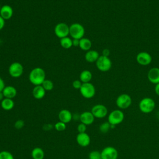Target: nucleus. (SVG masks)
Returning <instances> with one entry per match:
<instances>
[{"label": "nucleus", "instance_id": "nucleus-28", "mask_svg": "<svg viewBox=\"0 0 159 159\" xmlns=\"http://www.w3.org/2000/svg\"><path fill=\"white\" fill-rule=\"evenodd\" d=\"M54 128L56 130L59 131V132H61L63 131L66 129V124L63 122L61 121H58L57 122H56L54 125Z\"/></svg>", "mask_w": 159, "mask_h": 159}, {"label": "nucleus", "instance_id": "nucleus-34", "mask_svg": "<svg viewBox=\"0 0 159 159\" xmlns=\"http://www.w3.org/2000/svg\"><path fill=\"white\" fill-rule=\"evenodd\" d=\"M5 25V20L0 16V30H2Z\"/></svg>", "mask_w": 159, "mask_h": 159}, {"label": "nucleus", "instance_id": "nucleus-18", "mask_svg": "<svg viewBox=\"0 0 159 159\" xmlns=\"http://www.w3.org/2000/svg\"><path fill=\"white\" fill-rule=\"evenodd\" d=\"M2 93L6 98L13 99L17 95V89L12 86H5L2 90Z\"/></svg>", "mask_w": 159, "mask_h": 159}, {"label": "nucleus", "instance_id": "nucleus-29", "mask_svg": "<svg viewBox=\"0 0 159 159\" xmlns=\"http://www.w3.org/2000/svg\"><path fill=\"white\" fill-rule=\"evenodd\" d=\"M0 159H14L13 155L8 151L3 150L0 152Z\"/></svg>", "mask_w": 159, "mask_h": 159}, {"label": "nucleus", "instance_id": "nucleus-33", "mask_svg": "<svg viewBox=\"0 0 159 159\" xmlns=\"http://www.w3.org/2000/svg\"><path fill=\"white\" fill-rule=\"evenodd\" d=\"M82 82L80 81V80H75L73 81V83H72V85H73V87L76 89H80L81 85H82Z\"/></svg>", "mask_w": 159, "mask_h": 159}, {"label": "nucleus", "instance_id": "nucleus-21", "mask_svg": "<svg viewBox=\"0 0 159 159\" xmlns=\"http://www.w3.org/2000/svg\"><path fill=\"white\" fill-rule=\"evenodd\" d=\"M1 106L5 111H11L14 106V102L12 99L4 98L1 101Z\"/></svg>", "mask_w": 159, "mask_h": 159}, {"label": "nucleus", "instance_id": "nucleus-11", "mask_svg": "<svg viewBox=\"0 0 159 159\" xmlns=\"http://www.w3.org/2000/svg\"><path fill=\"white\" fill-rule=\"evenodd\" d=\"M102 159H117L118 152L113 147L108 146L102 149L101 152Z\"/></svg>", "mask_w": 159, "mask_h": 159}, {"label": "nucleus", "instance_id": "nucleus-1", "mask_svg": "<svg viewBox=\"0 0 159 159\" xmlns=\"http://www.w3.org/2000/svg\"><path fill=\"white\" fill-rule=\"evenodd\" d=\"M30 82L35 86L42 85L45 80V72L43 69L40 67H36L32 69L29 76Z\"/></svg>", "mask_w": 159, "mask_h": 159}, {"label": "nucleus", "instance_id": "nucleus-35", "mask_svg": "<svg viewBox=\"0 0 159 159\" xmlns=\"http://www.w3.org/2000/svg\"><path fill=\"white\" fill-rule=\"evenodd\" d=\"M4 87H5V84H4V80L0 76V92L2 91V90L4 88Z\"/></svg>", "mask_w": 159, "mask_h": 159}, {"label": "nucleus", "instance_id": "nucleus-32", "mask_svg": "<svg viewBox=\"0 0 159 159\" xmlns=\"http://www.w3.org/2000/svg\"><path fill=\"white\" fill-rule=\"evenodd\" d=\"M86 129H87V125L81 122L80 124H78V125L77 126V130L78 133L86 132Z\"/></svg>", "mask_w": 159, "mask_h": 159}, {"label": "nucleus", "instance_id": "nucleus-5", "mask_svg": "<svg viewBox=\"0 0 159 159\" xmlns=\"http://www.w3.org/2000/svg\"><path fill=\"white\" fill-rule=\"evenodd\" d=\"M80 92L83 97L86 99H90L94 96L96 93V89L94 86L89 83H82V85L80 89Z\"/></svg>", "mask_w": 159, "mask_h": 159}, {"label": "nucleus", "instance_id": "nucleus-30", "mask_svg": "<svg viewBox=\"0 0 159 159\" xmlns=\"http://www.w3.org/2000/svg\"><path fill=\"white\" fill-rule=\"evenodd\" d=\"M89 159H102L101 152L97 150L91 151L88 155Z\"/></svg>", "mask_w": 159, "mask_h": 159}, {"label": "nucleus", "instance_id": "nucleus-14", "mask_svg": "<svg viewBox=\"0 0 159 159\" xmlns=\"http://www.w3.org/2000/svg\"><path fill=\"white\" fill-rule=\"evenodd\" d=\"M94 116L91 111H84L80 115V120L81 123L89 125L92 124L94 121Z\"/></svg>", "mask_w": 159, "mask_h": 159}, {"label": "nucleus", "instance_id": "nucleus-37", "mask_svg": "<svg viewBox=\"0 0 159 159\" xmlns=\"http://www.w3.org/2000/svg\"><path fill=\"white\" fill-rule=\"evenodd\" d=\"M110 55V51L109 49L107 48H105L102 50V55L103 56H105V57H109V55Z\"/></svg>", "mask_w": 159, "mask_h": 159}, {"label": "nucleus", "instance_id": "nucleus-38", "mask_svg": "<svg viewBox=\"0 0 159 159\" xmlns=\"http://www.w3.org/2000/svg\"><path fill=\"white\" fill-rule=\"evenodd\" d=\"M155 93L159 96V83L155 84Z\"/></svg>", "mask_w": 159, "mask_h": 159}, {"label": "nucleus", "instance_id": "nucleus-24", "mask_svg": "<svg viewBox=\"0 0 159 159\" xmlns=\"http://www.w3.org/2000/svg\"><path fill=\"white\" fill-rule=\"evenodd\" d=\"M93 75L89 70H83L80 75V80L83 83H89L92 79Z\"/></svg>", "mask_w": 159, "mask_h": 159}, {"label": "nucleus", "instance_id": "nucleus-9", "mask_svg": "<svg viewBox=\"0 0 159 159\" xmlns=\"http://www.w3.org/2000/svg\"><path fill=\"white\" fill-rule=\"evenodd\" d=\"M8 71L11 76L17 78L23 74L24 68L22 65L19 62H13L10 65Z\"/></svg>", "mask_w": 159, "mask_h": 159}, {"label": "nucleus", "instance_id": "nucleus-25", "mask_svg": "<svg viewBox=\"0 0 159 159\" xmlns=\"http://www.w3.org/2000/svg\"><path fill=\"white\" fill-rule=\"evenodd\" d=\"M60 45L65 49H68L73 46L72 39L68 37L60 39Z\"/></svg>", "mask_w": 159, "mask_h": 159}, {"label": "nucleus", "instance_id": "nucleus-4", "mask_svg": "<svg viewBox=\"0 0 159 159\" xmlns=\"http://www.w3.org/2000/svg\"><path fill=\"white\" fill-rule=\"evenodd\" d=\"M107 119L111 125L116 126L122 122L124 119V114L121 110H114L109 113Z\"/></svg>", "mask_w": 159, "mask_h": 159}, {"label": "nucleus", "instance_id": "nucleus-16", "mask_svg": "<svg viewBox=\"0 0 159 159\" xmlns=\"http://www.w3.org/2000/svg\"><path fill=\"white\" fill-rule=\"evenodd\" d=\"M13 15V9L9 5H4L1 7L0 9V16L4 20L10 19Z\"/></svg>", "mask_w": 159, "mask_h": 159}, {"label": "nucleus", "instance_id": "nucleus-27", "mask_svg": "<svg viewBox=\"0 0 159 159\" xmlns=\"http://www.w3.org/2000/svg\"><path fill=\"white\" fill-rule=\"evenodd\" d=\"M42 86L45 91H51L53 88V83L50 80H45L42 83Z\"/></svg>", "mask_w": 159, "mask_h": 159}, {"label": "nucleus", "instance_id": "nucleus-13", "mask_svg": "<svg viewBox=\"0 0 159 159\" xmlns=\"http://www.w3.org/2000/svg\"><path fill=\"white\" fill-rule=\"evenodd\" d=\"M76 140L77 143L83 147L88 146L91 142V138L86 132L78 133L76 135Z\"/></svg>", "mask_w": 159, "mask_h": 159}, {"label": "nucleus", "instance_id": "nucleus-12", "mask_svg": "<svg viewBox=\"0 0 159 159\" xmlns=\"http://www.w3.org/2000/svg\"><path fill=\"white\" fill-rule=\"evenodd\" d=\"M137 62L140 65L146 66L149 65L152 60V56L147 52H139L136 57Z\"/></svg>", "mask_w": 159, "mask_h": 159}, {"label": "nucleus", "instance_id": "nucleus-23", "mask_svg": "<svg viewBox=\"0 0 159 159\" xmlns=\"http://www.w3.org/2000/svg\"><path fill=\"white\" fill-rule=\"evenodd\" d=\"M92 46V42L91 41L87 38L83 37L81 39H80V48L84 51H88L90 50Z\"/></svg>", "mask_w": 159, "mask_h": 159}, {"label": "nucleus", "instance_id": "nucleus-3", "mask_svg": "<svg viewBox=\"0 0 159 159\" xmlns=\"http://www.w3.org/2000/svg\"><path fill=\"white\" fill-rule=\"evenodd\" d=\"M70 27V33L69 34L72 37V39H81L83 37L84 35V27L79 24V23H73L72 24Z\"/></svg>", "mask_w": 159, "mask_h": 159}, {"label": "nucleus", "instance_id": "nucleus-22", "mask_svg": "<svg viewBox=\"0 0 159 159\" xmlns=\"http://www.w3.org/2000/svg\"><path fill=\"white\" fill-rule=\"evenodd\" d=\"M31 157L33 159H43L45 153L40 147H35L31 152Z\"/></svg>", "mask_w": 159, "mask_h": 159}, {"label": "nucleus", "instance_id": "nucleus-40", "mask_svg": "<svg viewBox=\"0 0 159 159\" xmlns=\"http://www.w3.org/2000/svg\"><path fill=\"white\" fill-rule=\"evenodd\" d=\"M0 9H1V6H0Z\"/></svg>", "mask_w": 159, "mask_h": 159}, {"label": "nucleus", "instance_id": "nucleus-39", "mask_svg": "<svg viewBox=\"0 0 159 159\" xmlns=\"http://www.w3.org/2000/svg\"><path fill=\"white\" fill-rule=\"evenodd\" d=\"M4 98V96L3 95L2 92H0V101H1Z\"/></svg>", "mask_w": 159, "mask_h": 159}, {"label": "nucleus", "instance_id": "nucleus-26", "mask_svg": "<svg viewBox=\"0 0 159 159\" xmlns=\"http://www.w3.org/2000/svg\"><path fill=\"white\" fill-rule=\"evenodd\" d=\"M111 129V125L109 124L108 121L104 122L99 125V130L103 134L107 133Z\"/></svg>", "mask_w": 159, "mask_h": 159}, {"label": "nucleus", "instance_id": "nucleus-15", "mask_svg": "<svg viewBox=\"0 0 159 159\" xmlns=\"http://www.w3.org/2000/svg\"><path fill=\"white\" fill-rule=\"evenodd\" d=\"M147 78L153 84L159 83V68L154 67L151 68L147 73Z\"/></svg>", "mask_w": 159, "mask_h": 159}, {"label": "nucleus", "instance_id": "nucleus-31", "mask_svg": "<svg viewBox=\"0 0 159 159\" xmlns=\"http://www.w3.org/2000/svg\"><path fill=\"white\" fill-rule=\"evenodd\" d=\"M24 121L21 120V119H19L17 120H16L14 123V127L17 129V130H20L21 129H22L24 126Z\"/></svg>", "mask_w": 159, "mask_h": 159}, {"label": "nucleus", "instance_id": "nucleus-6", "mask_svg": "<svg viewBox=\"0 0 159 159\" xmlns=\"http://www.w3.org/2000/svg\"><path fill=\"white\" fill-rule=\"evenodd\" d=\"M96 65L99 70L105 72L111 69L112 62L109 57L101 55L96 61Z\"/></svg>", "mask_w": 159, "mask_h": 159}, {"label": "nucleus", "instance_id": "nucleus-7", "mask_svg": "<svg viewBox=\"0 0 159 159\" xmlns=\"http://www.w3.org/2000/svg\"><path fill=\"white\" fill-rule=\"evenodd\" d=\"M54 32L57 37L62 39L68 37L70 33V27L66 23L60 22L55 25Z\"/></svg>", "mask_w": 159, "mask_h": 159}, {"label": "nucleus", "instance_id": "nucleus-2", "mask_svg": "<svg viewBox=\"0 0 159 159\" xmlns=\"http://www.w3.org/2000/svg\"><path fill=\"white\" fill-rule=\"evenodd\" d=\"M139 107L142 112L148 114L154 110L155 107V102L151 98H144L139 102Z\"/></svg>", "mask_w": 159, "mask_h": 159}, {"label": "nucleus", "instance_id": "nucleus-19", "mask_svg": "<svg viewBox=\"0 0 159 159\" xmlns=\"http://www.w3.org/2000/svg\"><path fill=\"white\" fill-rule=\"evenodd\" d=\"M45 90L42 85L35 86L32 89V95L36 99H41L45 95Z\"/></svg>", "mask_w": 159, "mask_h": 159}, {"label": "nucleus", "instance_id": "nucleus-8", "mask_svg": "<svg viewBox=\"0 0 159 159\" xmlns=\"http://www.w3.org/2000/svg\"><path fill=\"white\" fill-rule=\"evenodd\" d=\"M117 106L120 109L128 108L132 104V98L127 94H121L116 99Z\"/></svg>", "mask_w": 159, "mask_h": 159}, {"label": "nucleus", "instance_id": "nucleus-20", "mask_svg": "<svg viewBox=\"0 0 159 159\" xmlns=\"http://www.w3.org/2000/svg\"><path fill=\"white\" fill-rule=\"evenodd\" d=\"M99 57V53L96 50H89L87 51L84 55V58L86 61H87L89 63L96 62Z\"/></svg>", "mask_w": 159, "mask_h": 159}, {"label": "nucleus", "instance_id": "nucleus-41", "mask_svg": "<svg viewBox=\"0 0 159 159\" xmlns=\"http://www.w3.org/2000/svg\"><path fill=\"white\" fill-rule=\"evenodd\" d=\"M0 152H1V151H0Z\"/></svg>", "mask_w": 159, "mask_h": 159}, {"label": "nucleus", "instance_id": "nucleus-17", "mask_svg": "<svg viewBox=\"0 0 159 159\" xmlns=\"http://www.w3.org/2000/svg\"><path fill=\"white\" fill-rule=\"evenodd\" d=\"M58 119L60 121L63 122L66 124L72 120L73 115L69 110L62 109L58 113Z\"/></svg>", "mask_w": 159, "mask_h": 159}, {"label": "nucleus", "instance_id": "nucleus-10", "mask_svg": "<svg viewBox=\"0 0 159 159\" xmlns=\"http://www.w3.org/2000/svg\"><path fill=\"white\" fill-rule=\"evenodd\" d=\"M91 112L93 114L95 118L102 119L105 117L108 112L107 107L103 104H96L94 105L92 109Z\"/></svg>", "mask_w": 159, "mask_h": 159}, {"label": "nucleus", "instance_id": "nucleus-36", "mask_svg": "<svg viewBox=\"0 0 159 159\" xmlns=\"http://www.w3.org/2000/svg\"><path fill=\"white\" fill-rule=\"evenodd\" d=\"M72 43H73V46H74V47L79 46L80 40L79 39H72Z\"/></svg>", "mask_w": 159, "mask_h": 159}]
</instances>
